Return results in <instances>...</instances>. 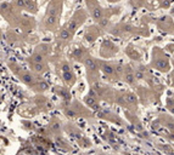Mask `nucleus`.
Returning a JSON list of instances; mask_svg holds the SVG:
<instances>
[{
  "mask_svg": "<svg viewBox=\"0 0 174 155\" xmlns=\"http://www.w3.org/2000/svg\"><path fill=\"white\" fill-rule=\"evenodd\" d=\"M44 23H45V28L49 29V30H50V28H55L57 26V16H55V15H46Z\"/></svg>",
  "mask_w": 174,
  "mask_h": 155,
  "instance_id": "nucleus-2",
  "label": "nucleus"
},
{
  "mask_svg": "<svg viewBox=\"0 0 174 155\" xmlns=\"http://www.w3.org/2000/svg\"><path fill=\"white\" fill-rule=\"evenodd\" d=\"M125 78H127V81H128V83H133V80H134V75H133L132 73L127 74V75H125Z\"/></svg>",
  "mask_w": 174,
  "mask_h": 155,
  "instance_id": "nucleus-13",
  "label": "nucleus"
},
{
  "mask_svg": "<svg viewBox=\"0 0 174 155\" xmlns=\"http://www.w3.org/2000/svg\"><path fill=\"white\" fill-rule=\"evenodd\" d=\"M32 68L34 72L43 74L45 72H48V64L45 62H32Z\"/></svg>",
  "mask_w": 174,
  "mask_h": 155,
  "instance_id": "nucleus-3",
  "label": "nucleus"
},
{
  "mask_svg": "<svg viewBox=\"0 0 174 155\" xmlns=\"http://www.w3.org/2000/svg\"><path fill=\"white\" fill-rule=\"evenodd\" d=\"M66 114H67L68 116H71V118L77 116V113L74 112V110H72V109H67V110H66Z\"/></svg>",
  "mask_w": 174,
  "mask_h": 155,
  "instance_id": "nucleus-11",
  "label": "nucleus"
},
{
  "mask_svg": "<svg viewBox=\"0 0 174 155\" xmlns=\"http://www.w3.org/2000/svg\"><path fill=\"white\" fill-rule=\"evenodd\" d=\"M62 78H63L65 83H66V84H68V85L73 84V81H74V74H73V72H72V70H66V72H62Z\"/></svg>",
  "mask_w": 174,
  "mask_h": 155,
  "instance_id": "nucleus-4",
  "label": "nucleus"
},
{
  "mask_svg": "<svg viewBox=\"0 0 174 155\" xmlns=\"http://www.w3.org/2000/svg\"><path fill=\"white\" fill-rule=\"evenodd\" d=\"M107 1H110V3H116V1H118V0H107Z\"/></svg>",
  "mask_w": 174,
  "mask_h": 155,
  "instance_id": "nucleus-14",
  "label": "nucleus"
},
{
  "mask_svg": "<svg viewBox=\"0 0 174 155\" xmlns=\"http://www.w3.org/2000/svg\"><path fill=\"white\" fill-rule=\"evenodd\" d=\"M102 10L100 9V7H95L94 10L91 11V15H92V17H94V19L95 21H100L101 18H102Z\"/></svg>",
  "mask_w": 174,
  "mask_h": 155,
  "instance_id": "nucleus-7",
  "label": "nucleus"
},
{
  "mask_svg": "<svg viewBox=\"0 0 174 155\" xmlns=\"http://www.w3.org/2000/svg\"><path fill=\"white\" fill-rule=\"evenodd\" d=\"M127 101L130 102V103H135L136 102V98L133 95H129V96H127Z\"/></svg>",
  "mask_w": 174,
  "mask_h": 155,
  "instance_id": "nucleus-12",
  "label": "nucleus"
},
{
  "mask_svg": "<svg viewBox=\"0 0 174 155\" xmlns=\"http://www.w3.org/2000/svg\"><path fill=\"white\" fill-rule=\"evenodd\" d=\"M15 4L18 9H25V0H15Z\"/></svg>",
  "mask_w": 174,
  "mask_h": 155,
  "instance_id": "nucleus-10",
  "label": "nucleus"
},
{
  "mask_svg": "<svg viewBox=\"0 0 174 155\" xmlns=\"http://www.w3.org/2000/svg\"><path fill=\"white\" fill-rule=\"evenodd\" d=\"M71 37H72V33L69 32L67 28L62 29L60 32V34H59V39H61V40H68V39H71Z\"/></svg>",
  "mask_w": 174,
  "mask_h": 155,
  "instance_id": "nucleus-6",
  "label": "nucleus"
},
{
  "mask_svg": "<svg viewBox=\"0 0 174 155\" xmlns=\"http://www.w3.org/2000/svg\"><path fill=\"white\" fill-rule=\"evenodd\" d=\"M85 65H87V68L90 69V70H95V69L98 68L96 62L92 60V58H90V57H88V58L85 60Z\"/></svg>",
  "mask_w": 174,
  "mask_h": 155,
  "instance_id": "nucleus-8",
  "label": "nucleus"
},
{
  "mask_svg": "<svg viewBox=\"0 0 174 155\" xmlns=\"http://www.w3.org/2000/svg\"><path fill=\"white\" fill-rule=\"evenodd\" d=\"M25 9L27 11L32 12H37V5L34 3V0H25Z\"/></svg>",
  "mask_w": 174,
  "mask_h": 155,
  "instance_id": "nucleus-5",
  "label": "nucleus"
},
{
  "mask_svg": "<svg viewBox=\"0 0 174 155\" xmlns=\"http://www.w3.org/2000/svg\"><path fill=\"white\" fill-rule=\"evenodd\" d=\"M20 79H21V81H22L23 84H26V85H28V86H32V87H34V86H36V84H37L36 78H34V76H33L31 73H28V72L21 73V74H20Z\"/></svg>",
  "mask_w": 174,
  "mask_h": 155,
  "instance_id": "nucleus-1",
  "label": "nucleus"
},
{
  "mask_svg": "<svg viewBox=\"0 0 174 155\" xmlns=\"http://www.w3.org/2000/svg\"><path fill=\"white\" fill-rule=\"evenodd\" d=\"M102 70L105 72L106 74H108V75H112L113 74V68H112V65H110V64H102Z\"/></svg>",
  "mask_w": 174,
  "mask_h": 155,
  "instance_id": "nucleus-9",
  "label": "nucleus"
}]
</instances>
